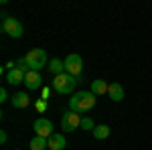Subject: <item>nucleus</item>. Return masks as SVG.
Instances as JSON below:
<instances>
[{
    "label": "nucleus",
    "mask_w": 152,
    "mask_h": 150,
    "mask_svg": "<svg viewBox=\"0 0 152 150\" xmlns=\"http://www.w3.org/2000/svg\"><path fill=\"white\" fill-rule=\"evenodd\" d=\"M110 136V126H105V124H99V126L94 128V138L95 140H104Z\"/></svg>",
    "instance_id": "nucleus-15"
},
{
    "label": "nucleus",
    "mask_w": 152,
    "mask_h": 150,
    "mask_svg": "<svg viewBox=\"0 0 152 150\" xmlns=\"http://www.w3.org/2000/svg\"><path fill=\"white\" fill-rule=\"evenodd\" d=\"M41 73L39 71H28L26 75H24V85L28 87V89H39L41 87Z\"/></svg>",
    "instance_id": "nucleus-8"
},
{
    "label": "nucleus",
    "mask_w": 152,
    "mask_h": 150,
    "mask_svg": "<svg viewBox=\"0 0 152 150\" xmlns=\"http://www.w3.org/2000/svg\"><path fill=\"white\" fill-rule=\"evenodd\" d=\"M2 31L12 39H20L23 37V24L18 23L14 16H4L2 18Z\"/></svg>",
    "instance_id": "nucleus-4"
},
{
    "label": "nucleus",
    "mask_w": 152,
    "mask_h": 150,
    "mask_svg": "<svg viewBox=\"0 0 152 150\" xmlns=\"http://www.w3.org/2000/svg\"><path fill=\"white\" fill-rule=\"evenodd\" d=\"M75 83H77V77L69 73H61V75H55L53 79V89L57 93H71L75 89Z\"/></svg>",
    "instance_id": "nucleus-2"
},
{
    "label": "nucleus",
    "mask_w": 152,
    "mask_h": 150,
    "mask_svg": "<svg viewBox=\"0 0 152 150\" xmlns=\"http://www.w3.org/2000/svg\"><path fill=\"white\" fill-rule=\"evenodd\" d=\"M95 102H97L95 93H91V91H77V93H75V95L69 100V108H71V112L83 114V112L94 110Z\"/></svg>",
    "instance_id": "nucleus-1"
},
{
    "label": "nucleus",
    "mask_w": 152,
    "mask_h": 150,
    "mask_svg": "<svg viewBox=\"0 0 152 150\" xmlns=\"http://www.w3.org/2000/svg\"><path fill=\"white\" fill-rule=\"evenodd\" d=\"M28 104H31V100H28V95L24 91H18V93L12 95V105H14V108L23 110V108H28Z\"/></svg>",
    "instance_id": "nucleus-11"
},
{
    "label": "nucleus",
    "mask_w": 152,
    "mask_h": 150,
    "mask_svg": "<svg viewBox=\"0 0 152 150\" xmlns=\"http://www.w3.org/2000/svg\"><path fill=\"white\" fill-rule=\"evenodd\" d=\"M81 128H83V130H94V122H91V120H89V118H83V120H81Z\"/></svg>",
    "instance_id": "nucleus-17"
},
{
    "label": "nucleus",
    "mask_w": 152,
    "mask_h": 150,
    "mask_svg": "<svg viewBox=\"0 0 152 150\" xmlns=\"http://www.w3.org/2000/svg\"><path fill=\"white\" fill-rule=\"evenodd\" d=\"M6 100H8V93H6V89L2 87V89H0V102H6Z\"/></svg>",
    "instance_id": "nucleus-19"
},
{
    "label": "nucleus",
    "mask_w": 152,
    "mask_h": 150,
    "mask_svg": "<svg viewBox=\"0 0 152 150\" xmlns=\"http://www.w3.org/2000/svg\"><path fill=\"white\" fill-rule=\"evenodd\" d=\"M35 132H37V136H41V138H51L55 132H53V124H51V120H47V118H39L35 122Z\"/></svg>",
    "instance_id": "nucleus-7"
},
{
    "label": "nucleus",
    "mask_w": 152,
    "mask_h": 150,
    "mask_svg": "<svg viewBox=\"0 0 152 150\" xmlns=\"http://www.w3.org/2000/svg\"><path fill=\"white\" fill-rule=\"evenodd\" d=\"M26 63H28V67H31V71H39V69H43L45 65L49 63V59H47V53L43 51V49H31L28 51V55H26Z\"/></svg>",
    "instance_id": "nucleus-3"
},
{
    "label": "nucleus",
    "mask_w": 152,
    "mask_h": 150,
    "mask_svg": "<svg viewBox=\"0 0 152 150\" xmlns=\"http://www.w3.org/2000/svg\"><path fill=\"white\" fill-rule=\"evenodd\" d=\"M107 89H110V85L104 79L91 81V93H95V95H104V93H107Z\"/></svg>",
    "instance_id": "nucleus-13"
},
{
    "label": "nucleus",
    "mask_w": 152,
    "mask_h": 150,
    "mask_svg": "<svg viewBox=\"0 0 152 150\" xmlns=\"http://www.w3.org/2000/svg\"><path fill=\"white\" fill-rule=\"evenodd\" d=\"M83 71V59L77 55V53H71L65 59V73H69L73 77H79Z\"/></svg>",
    "instance_id": "nucleus-5"
},
{
    "label": "nucleus",
    "mask_w": 152,
    "mask_h": 150,
    "mask_svg": "<svg viewBox=\"0 0 152 150\" xmlns=\"http://www.w3.org/2000/svg\"><path fill=\"white\" fill-rule=\"evenodd\" d=\"M47 142H49V148H51V150H63V148H65V144H67L63 134H53Z\"/></svg>",
    "instance_id": "nucleus-12"
},
{
    "label": "nucleus",
    "mask_w": 152,
    "mask_h": 150,
    "mask_svg": "<svg viewBox=\"0 0 152 150\" xmlns=\"http://www.w3.org/2000/svg\"><path fill=\"white\" fill-rule=\"evenodd\" d=\"M24 71H20L18 67H14V69H10L8 73H6V81L8 83H12V85H18V83H24Z\"/></svg>",
    "instance_id": "nucleus-9"
},
{
    "label": "nucleus",
    "mask_w": 152,
    "mask_h": 150,
    "mask_svg": "<svg viewBox=\"0 0 152 150\" xmlns=\"http://www.w3.org/2000/svg\"><path fill=\"white\" fill-rule=\"evenodd\" d=\"M81 120L83 118H79V114L77 112H67V114H63V118H61V128L65 130V132H75L77 128H81Z\"/></svg>",
    "instance_id": "nucleus-6"
},
{
    "label": "nucleus",
    "mask_w": 152,
    "mask_h": 150,
    "mask_svg": "<svg viewBox=\"0 0 152 150\" xmlns=\"http://www.w3.org/2000/svg\"><path fill=\"white\" fill-rule=\"evenodd\" d=\"M6 138H8V136H6V132H0V142H2V144L6 142Z\"/></svg>",
    "instance_id": "nucleus-20"
},
{
    "label": "nucleus",
    "mask_w": 152,
    "mask_h": 150,
    "mask_svg": "<svg viewBox=\"0 0 152 150\" xmlns=\"http://www.w3.org/2000/svg\"><path fill=\"white\" fill-rule=\"evenodd\" d=\"M49 69L53 71L55 75L65 73V61H61V59H53V61H49Z\"/></svg>",
    "instance_id": "nucleus-14"
},
{
    "label": "nucleus",
    "mask_w": 152,
    "mask_h": 150,
    "mask_svg": "<svg viewBox=\"0 0 152 150\" xmlns=\"http://www.w3.org/2000/svg\"><path fill=\"white\" fill-rule=\"evenodd\" d=\"M45 148H49V142H47V138L35 136V138L31 140V150H45Z\"/></svg>",
    "instance_id": "nucleus-16"
},
{
    "label": "nucleus",
    "mask_w": 152,
    "mask_h": 150,
    "mask_svg": "<svg viewBox=\"0 0 152 150\" xmlns=\"http://www.w3.org/2000/svg\"><path fill=\"white\" fill-rule=\"evenodd\" d=\"M37 110H39V112L47 110V100H39V102H37Z\"/></svg>",
    "instance_id": "nucleus-18"
},
{
    "label": "nucleus",
    "mask_w": 152,
    "mask_h": 150,
    "mask_svg": "<svg viewBox=\"0 0 152 150\" xmlns=\"http://www.w3.org/2000/svg\"><path fill=\"white\" fill-rule=\"evenodd\" d=\"M107 93H110V100H112V102H122V100H124V87H122L120 83H110Z\"/></svg>",
    "instance_id": "nucleus-10"
}]
</instances>
